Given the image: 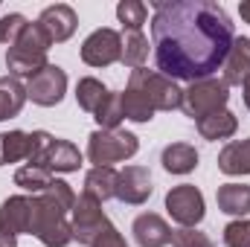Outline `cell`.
<instances>
[{
    "instance_id": "33",
    "label": "cell",
    "mask_w": 250,
    "mask_h": 247,
    "mask_svg": "<svg viewBox=\"0 0 250 247\" xmlns=\"http://www.w3.org/2000/svg\"><path fill=\"white\" fill-rule=\"evenodd\" d=\"M172 245L175 247H212L207 233H198L195 227H181L172 233Z\"/></svg>"
},
{
    "instance_id": "15",
    "label": "cell",
    "mask_w": 250,
    "mask_h": 247,
    "mask_svg": "<svg viewBox=\"0 0 250 247\" xmlns=\"http://www.w3.org/2000/svg\"><path fill=\"white\" fill-rule=\"evenodd\" d=\"M79 166H82V151H79L70 140L53 137V143H50V148H47V157H44V169L70 175V172H79Z\"/></svg>"
},
{
    "instance_id": "17",
    "label": "cell",
    "mask_w": 250,
    "mask_h": 247,
    "mask_svg": "<svg viewBox=\"0 0 250 247\" xmlns=\"http://www.w3.org/2000/svg\"><path fill=\"white\" fill-rule=\"evenodd\" d=\"M218 169L230 178L236 175H250V137L248 140H233L221 148L218 154Z\"/></svg>"
},
{
    "instance_id": "37",
    "label": "cell",
    "mask_w": 250,
    "mask_h": 247,
    "mask_svg": "<svg viewBox=\"0 0 250 247\" xmlns=\"http://www.w3.org/2000/svg\"><path fill=\"white\" fill-rule=\"evenodd\" d=\"M242 93H245V105H248V111H250V76L245 79V84H242Z\"/></svg>"
},
{
    "instance_id": "2",
    "label": "cell",
    "mask_w": 250,
    "mask_h": 247,
    "mask_svg": "<svg viewBox=\"0 0 250 247\" xmlns=\"http://www.w3.org/2000/svg\"><path fill=\"white\" fill-rule=\"evenodd\" d=\"M76 206V192L64 181H53L41 195H35V212L29 236H35L44 247H67L73 242L70 212Z\"/></svg>"
},
{
    "instance_id": "16",
    "label": "cell",
    "mask_w": 250,
    "mask_h": 247,
    "mask_svg": "<svg viewBox=\"0 0 250 247\" xmlns=\"http://www.w3.org/2000/svg\"><path fill=\"white\" fill-rule=\"evenodd\" d=\"M117 178H120V172L114 166H93L84 175V195L96 198L99 204L117 198Z\"/></svg>"
},
{
    "instance_id": "32",
    "label": "cell",
    "mask_w": 250,
    "mask_h": 247,
    "mask_svg": "<svg viewBox=\"0 0 250 247\" xmlns=\"http://www.w3.org/2000/svg\"><path fill=\"white\" fill-rule=\"evenodd\" d=\"M224 245L227 247H250V221L236 218L224 227Z\"/></svg>"
},
{
    "instance_id": "11",
    "label": "cell",
    "mask_w": 250,
    "mask_h": 247,
    "mask_svg": "<svg viewBox=\"0 0 250 247\" xmlns=\"http://www.w3.org/2000/svg\"><path fill=\"white\" fill-rule=\"evenodd\" d=\"M32 212H35V195H12L0 204V227L21 236L29 233L32 227Z\"/></svg>"
},
{
    "instance_id": "35",
    "label": "cell",
    "mask_w": 250,
    "mask_h": 247,
    "mask_svg": "<svg viewBox=\"0 0 250 247\" xmlns=\"http://www.w3.org/2000/svg\"><path fill=\"white\" fill-rule=\"evenodd\" d=\"M0 247H18V236L0 227Z\"/></svg>"
},
{
    "instance_id": "34",
    "label": "cell",
    "mask_w": 250,
    "mask_h": 247,
    "mask_svg": "<svg viewBox=\"0 0 250 247\" xmlns=\"http://www.w3.org/2000/svg\"><path fill=\"white\" fill-rule=\"evenodd\" d=\"M90 247H128V242H125L123 233H120V230L111 224L105 233H99V236L93 239V245H90Z\"/></svg>"
},
{
    "instance_id": "7",
    "label": "cell",
    "mask_w": 250,
    "mask_h": 247,
    "mask_svg": "<svg viewBox=\"0 0 250 247\" xmlns=\"http://www.w3.org/2000/svg\"><path fill=\"white\" fill-rule=\"evenodd\" d=\"M166 212L181 227H198L204 221V215H207V204H204L201 189L195 184L172 186L169 195H166Z\"/></svg>"
},
{
    "instance_id": "28",
    "label": "cell",
    "mask_w": 250,
    "mask_h": 247,
    "mask_svg": "<svg viewBox=\"0 0 250 247\" xmlns=\"http://www.w3.org/2000/svg\"><path fill=\"white\" fill-rule=\"evenodd\" d=\"M93 120H96V125H99L102 131H117L120 123L125 120L123 117V93H108L105 102L96 108Z\"/></svg>"
},
{
    "instance_id": "22",
    "label": "cell",
    "mask_w": 250,
    "mask_h": 247,
    "mask_svg": "<svg viewBox=\"0 0 250 247\" xmlns=\"http://www.w3.org/2000/svg\"><path fill=\"white\" fill-rule=\"evenodd\" d=\"M47 64H50L47 56H41V53H26V50H21V47H9V53H6V67H9V73H12L15 79H32V76L41 73Z\"/></svg>"
},
{
    "instance_id": "3",
    "label": "cell",
    "mask_w": 250,
    "mask_h": 247,
    "mask_svg": "<svg viewBox=\"0 0 250 247\" xmlns=\"http://www.w3.org/2000/svg\"><path fill=\"white\" fill-rule=\"evenodd\" d=\"M140 151V140L131 131H102L96 128L87 137V160L93 166H114L123 163L128 157H134Z\"/></svg>"
},
{
    "instance_id": "4",
    "label": "cell",
    "mask_w": 250,
    "mask_h": 247,
    "mask_svg": "<svg viewBox=\"0 0 250 247\" xmlns=\"http://www.w3.org/2000/svg\"><path fill=\"white\" fill-rule=\"evenodd\" d=\"M227 102H230V87L224 84V79L209 76V79L192 82L187 90H184L181 108H184L187 117H192V120L198 123V120H204V117H209V114H215V111H224Z\"/></svg>"
},
{
    "instance_id": "5",
    "label": "cell",
    "mask_w": 250,
    "mask_h": 247,
    "mask_svg": "<svg viewBox=\"0 0 250 247\" xmlns=\"http://www.w3.org/2000/svg\"><path fill=\"white\" fill-rule=\"evenodd\" d=\"M128 84L140 87V90L148 96V102H151L154 111H175V108H181V102H184V90L178 87V82L166 79V76L157 73V70H146V67L131 70Z\"/></svg>"
},
{
    "instance_id": "23",
    "label": "cell",
    "mask_w": 250,
    "mask_h": 247,
    "mask_svg": "<svg viewBox=\"0 0 250 247\" xmlns=\"http://www.w3.org/2000/svg\"><path fill=\"white\" fill-rule=\"evenodd\" d=\"M154 114H157V111L151 108L148 96H146L140 87L128 84L125 93H123V117L125 120H131V123H151Z\"/></svg>"
},
{
    "instance_id": "9",
    "label": "cell",
    "mask_w": 250,
    "mask_h": 247,
    "mask_svg": "<svg viewBox=\"0 0 250 247\" xmlns=\"http://www.w3.org/2000/svg\"><path fill=\"white\" fill-rule=\"evenodd\" d=\"M64 93H67V73L59 64H47L41 73L26 79V99H32L41 108L59 105L64 99Z\"/></svg>"
},
{
    "instance_id": "30",
    "label": "cell",
    "mask_w": 250,
    "mask_h": 247,
    "mask_svg": "<svg viewBox=\"0 0 250 247\" xmlns=\"http://www.w3.org/2000/svg\"><path fill=\"white\" fill-rule=\"evenodd\" d=\"M15 47H21V50H26V53H41V56H47V50L53 47V41H50V35L41 29V23L35 21V23H26V29L21 32V38H18Z\"/></svg>"
},
{
    "instance_id": "18",
    "label": "cell",
    "mask_w": 250,
    "mask_h": 247,
    "mask_svg": "<svg viewBox=\"0 0 250 247\" xmlns=\"http://www.w3.org/2000/svg\"><path fill=\"white\" fill-rule=\"evenodd\" d=\"M218 209L236 218H245L250 212V186L248 184H221L215 192Z\"/></svg>"
},
{
    "instance_id": "21",
    "label": "cell",
    "mask_w": 250,
    "mask_h": 247,
    "mask_svg": "<svg viewBox=\"0 0 250 247\" xmlns=\"http://www.w3.org/2000/svg\"><path fill=\"white\" fill-rule=\"evenodd\" d=\"M23 102H26V84L15 76H3L0 79V123L18 117Z\"/></svg>"
},
{
    "instance_id": "24",
    "label": "cell",
    "mask_w": 250,
    "mask_h": 247,
    "mask_svg": "<svg viewBox=\"0 0 250 247\" xmlns=\"http://www.w3.org/2000/svg\"><path fill=\"white\" fill-rule=\"evenodd\" d=\"M32 151V134L26 131H9L0 134V160L6 163H18V160H29Z\"/></svg>"
},
{
    "instance_id": "12",
    "label": "cell",
    "mask_w": 250,
    "mask_h": 247,
    "mask_svg": "<svg viewBox=\"0 0 250 247\" xmlns=\"http://www.w3.org/2000/svg\"><path fill=\"white\" fill-rule=\"evenodd\" d=\"M38 23H41V29L50 35L53 44H64L67 38H73V32H76V26H79V18H76L73 6L56 3V6H47V9L41 12Z\"/></svg>"
},
{
    "instance_id": "6",
    "label": "cell",
    "mask_w": 250,
    "mask_h": 247,
    "mask_svg": "<svg viewBox=\"0 0 250 247\" xmlns=\"http://www.w3.org/2000/svg\"><path fill=\"white\" fill-rule=\"evenodd\" d=\"M70 224H73V242L87 245V247L93 245V239H96L99 233H105V230L111 227V221H108L102 204H99L96 198L84 195V192L76 198V206H73V212H70Z\"/></svg>"
},
{
    "instance_id": "10",
    "label": "cell",
    "mask_w": 250,
    "mask_h": 247,
    "mask_svg": "<svg viewBox=\"0 0 250 247\" xmlns=\"http://www.w3.org/2000/svg\"><path fill=\"white\" fill-rule=\"evenodd\" d=\"M117 198L123 204L140 206L151 198V175L146 166H125L117 178Z\"/></svg>"
},
{
    "instance_id": "38",
    "label": "cell",
    "mask_w": 250,
    "mask_h": 247,
    "mask_svg": "<svg viewBox=\"0 0 250 247\" xmlns=\"http://www.w3.org/2000/svg\"><path fill=\"white\" fill-rule=\"evenodd\" d=\"M0 166H3V160H0Z\"/></svg>"
},
{
    "instance_id": "31",
    "label": "cell",
    "mask_w": 250,
    "mask_h": 247,
    "mask_svg": "<svg viewBox=\"0 0 250 247\" xmlns=\"http://www.w3.org/2000/svg\"><path fill=\"white\" fill-rule=\"evenodd\" d=\"M26 23H29V21H26L21 12H9V15H3V18H0V44L15 47L18 38H21V32L26 29Z\"/></svg>"
},
{
    "instance_id": "20",
    "label": "cell",
    "mask_w": 250,
    "mask_h": 247,
    "mask_svg": "<svg viewBox=\"0 0 250 247\" xmlns=\"http://www.w3.org/2000/svg\"><path fill=\"white\" fill-rule=\"evenodd\" d=\"M160 163H163V169L172 172V175H189V172L198 169V151H195V145H189V143H172V145L163 148Z\"/></svg>"
},
{
    "instance_id": "36",
    "label": "cell",
    "mask_w": 250,
    "mask_h": 247,
    "mask_svg": "<svg viewBox=\"0 0 250 247\" xmlns=\"http://www.w3.org/2000/svg\"><path fill=\"white\" fill-rule=\"evenodd\" d=\"M239 15H242V21H245V23H250V0L239 3Z\"/></svg>"
},
{
    "instance_id": "1",
    "label": "cell",
    "mask_w": 250,
    "mask_h": 247,
    "mask_svg": "<svg viewBox=\"0 0 250 247\" xmlns=\"http://www.w3.org/2000/svg\"><path fill=\"white\" fill-rule=\"evenodd\" d=\"M151 9L157 73L192 84L198 79H209L224 64L236 41V26L224 6L212 0H157Z\"/></svg>"
},
{
    "instance_id": "19",
    "label": "cell",
    "mask_w": 250,
    "mask_h": 247,
    "mask_svg": "<svg viewBox=\"0 0 250 247\" xmlns=\"http://www.w3.org/2000/svg\"><path fill=\"white\" fill-rule=\"evenodd\" d=\"M198 134L204 137V140H209V143H215V140H230L236 131H239V120H236V114L233 111H215V114H209V117H204V120H198Z\"/></svg>"
},
{
    "instance_id": "25",
    "label": "cell",
    "mask_w": 250,
    "mask_h": 247,
    "mask_svg": "<svg viewBox=\"0 0 250 247\" xmlns=\"http://www.w3.org/2000/svg\"><path fill=\"white\" fill-rule=\"evenodd\" d=\"M108 93H111V90H108L99 79H93V76H84V79H79V84H76V102H79V108L87 111V114H96V108L105 102Z\"/></svg>"
},
{
    "instance_id": "29",
    "label": "cell",
    "mask_w": 250,
    "mask_h": 247,
    "mask_svg": "<svg viewBox=\"0 0 250 247\" xmlns=\"http://www.w3.org/2000/svg\"><path fill=\"white\" fill-rule=\"evenodd\" d=\"M117 18L125 32H143V23L148 21V6L143 0H123L117 6Z\"/></svg>"
},
{
    "instance_id": "27",
    "label": "cell",
    "mask_w": 250,
    "mask_h": 247,
    "mask_svg": "<svg viewBox=\"0 0 250 247\" xmlns=\"http://www.w3.org/2000/svg\"><path fill=\"white\" fill-rule=\"evenodd\" d=\"M53 181H56L53 172L44 169V166H29V163H26V166H21V169L15 172V186L26 189V192H32V195H41Z\"/></svg>"
},
{
    "instance_id": "14",
    "label": "cell",
    "mask_w": 250,
    "mask_h": 247,
    "mask_svg": "<svg viewBox=\"0 0 250 247\" xmlns=\"http://www.w3.org/2000/svg\"><path fill=\"white\" fill-rule=\"evenodd\" d=\"M221 67H224L221 79H224L227 87L230 84H245V79L250 76V38H245V35L236 38Z\"/></svg>"
},
{
    "instance_id": "26",
    "label": "cell",
    "mask_w": 250,
    "mask_h": 247,
    "mask_svg": "<svg viewBox=\"0 0 250 247\" xmlns=\"http://www.w3.org/2000/svg\"><path fill=\"white\" fill-rule=\"evenodd\" d=\"M148 62V38L143 32H125L123 35V64L131 70H140Z\"/></svg>"
},
{
    "instance_id": "8",
    "label": "cell",
    "mask_w": 250,
    "mask_h": 247,
    "mask_svg": "<svg viewBox=\"0 0 250 247\" xmlns=\"http://www.w3.org/2000/svg\"><path fill=\"white\" fill-rule=\"evenodd\" d=\"M82 62L87 67H111L123 62V35L108 26L90 32L82 44Z\"/></svg>"
},
{
    "instance_id": "13",
    "label": "cell",
    "mask_w": 250,
    "mask_h": 247,
    "mask_svg": "<svg viewBox=\"0 0 250 247\" xmlns=\"http://www.w3.org/2000/svg\"><path fill=\"white\" fill-rule=\"evenodd\" d=\"M131 233H134V242L140 247H166V245H172V233H175V230H172L160 215L143 212V215L134 218Z\"/></svg>"
}]
</instances>
